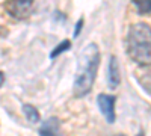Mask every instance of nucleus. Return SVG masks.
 <instances>
[{
  "label": "nucleus",
  "mask_w": 151,
  "mask_h": 136,
  "mask_svg": "<svg viewBox=\"0 0 151 136\" xmlns=\"http://www.w3.org/2000/svg\"><path fill=\"white\" fill-rule=\"evenodd\" d=\"M98 65H100V48L97 44L89 42L85 48H82L77 59V70H76L74 86H73L74 94L77 97L89 94V91L92 89Z\"/></svg>",
  "instance_id": "f257e3e1"
},
{
  "label": "nucleus",
  "mask_w": 151,
  "mask_h": 136,
  "mask_svg": "<svg viewBox=\"0 0 151 136\" xmlns=\"http://www.w3.org/2000/svg\"><path fill=\"white\" fill-rule=\"evenodd\" d=\"M127 52L133 62L151 65V27L145 23L132 24L127 33Z\"/></svg>",
  "instance_id": "f03ea898"
},
{
  "label": "nucleus",
  "mask_w": 151,
  "mask_h": 136,
  "mask_svg": "<svg viewBox=\"0 0 151 136\" xmlns=\"http://www.w3.org/2000/svg\"><path fill=\"white\" fill-rule=\"evenodd\" d=\"M33 2L35 0H9L6 3V11L17 20H26L32 14Z\"/></svg>",
  "instance_id": "7ed1b4c3"
},
{
  "label": "nucleus",
  "mask_w": 151,
  "mask_h": 136,
  "mask_svg": "<svg viewBox=\"0 0 151 136\" xmlns=\"http://www.w3.org/2000/svg\"><path fill=\"white\" fill-rule=\"evenodd\" d=\"M115 101L116 98L113 95H107V94H100L97 98L98 107L101 110V114L104 115L107 122H115Z\"/></svg>",
  "instance_id": "20e7f679"
},
{
  "label": "nucleus",
  "mask_w": 151,
  "mask_h": 136,
  "mask_svg": "<svg viewBox=\"0 0 151 136\" xmlns=\"http://www.w3.org/2000/svg\"><path fill=\"white\" fill-rule=\"evenodd\" d=\"M107 83L112 89H115L116 86L121 83V73H119V65L116 56H110L109 67H107Z\"/></svg>",
  "instance_id": "39448f33"
},
{
  "label": "nucleus",
  "mask_w": 151,
  "mask_h": 136,
  "mask_svg": "<svg viewBox=\"0 0 151 136\" xmlns=\"http://www.w3.org/2000/svg\"><path fill=\"white\" fill-rule=\"evenodd\" d=\"M59 119L58 118H50L47 119L44 124L41 126L40 129V135L41 136H60V132H59Z\"/></svg>",
  "instance_id": "423d86ee"
},
{
  "label": "nucleus",
  "mask_w": 151,
  "mask_h": 136,
  "mask_svg": "<svg viewBox=\"0 0 151 136\" xmlns=\"http://www.w3.org/2000/svg\"><path fill=\"white\" fill-rule=\"evenodd\" d=\"M23 112H24V115H26V118L30 122H38V121H40V112L36 110L35 106H32V104H23Z\"/></svg>",
  "instance_id": "0eeeda50"
},
{
  "label": "nucleus",
  "mask_w": 151,
  "mask_h": 136,
  "mask_svg": "<svg viewBox=\"0 0 151 136\" xmlns=\"http://www.w3.org/2000/svg\"><path fill=\"white\" fill-rule=\"evenodd\" d=\"M139 14H150L151 12V0H132Z\"/></svg>",
  "instance_id": "6e6552de"
},
{
  "label": "nucleus",
  "mask_w": 151,
  "mask_h": 136,
  "mask_svg": "<svg viewBox=\"0 0 151 136\" xmlns=\"http://www.w3.org/2000/svg\"><path fill=\"white\" fill-rule=\"evenodd\" d=\"M70 41L68 40H65V41H62L59 45H56L55 48H53V52L52 53H50V58H52V59H55V58H58L59 55H62V53H64V52H67L68 50V48H70Z\"/></svg>",
  "instance_id": "1a4fd4ad"
},
{
  "label": "nucleus",
  "mask_w": 151,
  "mask_h": 136,
  "mask_svg": "<svg viewBox=\"0 0 151 136\" xmlns=\"http://www.w3.org/2000/svg\"><path fill=\"white\" fill-rule=\"evenodd\" d=\"M142 86L148 91V94H151V73H148V74H145V76L142 77Z\"/></svg>",
  "instance_id": "9d476101"
},
{
  "label": "nucleus",
  "mask_w": 151,
  "mask_h": 136,
  "mask_svg": "<svg viewBox=\"0 0 151 136\" xmlns=\"http://www.w3.org/2000/svg\"><path fill=\"white\" fill-rule=\"evenodd\" d=\"M82 26H83V20L80 18V20H79V23H77V26H76V32H74V36H79V35H80Z\"/></svg>",
  "instance_id": "9b49d317"
},
{
  "label": "nucleus",
  "mask_w": 151,
  "mask_h": 136,
  "mask_svg": "<svg viewBox=\"0 0 151 136\" xmlns=\"http://www.w3.org/2000/svg\"><path fill=\"white\" fill-rule=\"evenodd\" d=\"M5 83V74L2 73V71H0V86H2Z\"/></svg>",
  "instance_id": "f8f14e48"
},
{
  "label": "nucleus",
  "mask_w": 151,
  "mask_h": 136,
  "mask_svg": "<svg viewBox=\"0 0 151 136\" xmlns=\"http://www.w3.org/2000/svg\"><path fill=\"white\" fill-rule=\"evenodd\" d=\"M137 136H144V133H139V135H137Z\"/></svg>",
  "instance_id": "ddd939ff"
}]
</instances>
